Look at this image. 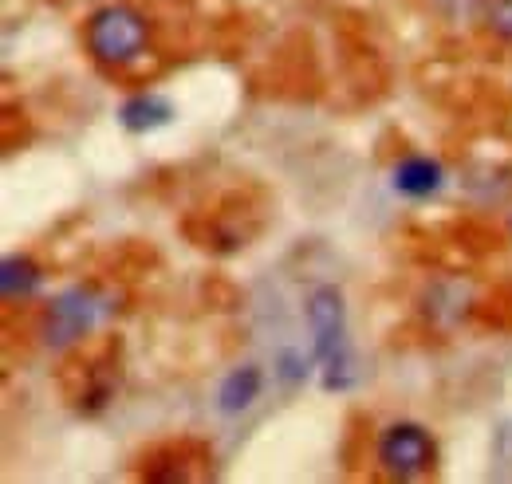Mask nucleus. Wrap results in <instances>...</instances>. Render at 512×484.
<instances>
[{"instance_id": "nucleus-9", "label": "nucleus", "mask_w": 512, "mask_h": 484, "mask_svg": "<svg viewBox=\"0 0 512 484\" xmlns=\"http://www.w3.org/2000/svg\"><path fill=\"white\" fill-rule=\"evenodd\" d=\"M485 28L512 44V0H485Z\"/></svg>"}, {"instance_id": "nucleus-2", "label": "nucleus", "mask_w": 512, "mask_h": 484, "mask_svg": "<svg viewBox=\"0 0 512 484\" xmlns=\"http://www.w3.org/2000/svg\"><path fill=\"white\" fill-rule=\"evenodd\" d=\"M107 311H111V307H107V300H103L95 288H83V284L67 288V292H60L56 300L48 303V311H44V343H48L52 351H64L71 343H79Z\"/></svg>"}, {"instance_id": "nucleus-8", "label": "nucleus", "mask_w": 512, "mask_h": 484, "mask_svg": "<svg viewBox=\"0 0 512 484\" xmlns=\"http://www.w3.org/2000/svg\"><path fill=\"white\" fill-rule=\"evenodd\" d=\"M40 288H44V268L32 256H24V252L4 256V264H0V292H4V300L24 303L32 300Z\"/></svg>"}, {"instance_id": "nucleus-7", "label": "nucleus", "mask_w": 512, "mask_h": 484, "mask_svg": "<svg viewBox=\"0 0 512 484\" xmlns=\"http://www.w3.org/2000/svg\"><path fill=\"white\" fill-rule=\"evenodd\" d=\"M260 390H264L260 366H253V363L237 366V370H229V374L221 378V386H217V410L229 414V418H237V414H245L256 398H260Z\"/></svg>"}, {"instance_id": "nucleus-6", "label": "nucleus", "mask_w": 512, "mask_h": 484, "mask_svg": "<svg viewBox=\"0 0 512 484\" xmlns=\"http://www.w3.org/2000/svg\"><path fill=\"white\" fill-rule=\"evenodd\" d=\"M170 122H174V103L158 91H138L119 107V126L130 134H150V130L170 126Z\"/></svg>"}, {"instance_id": "nucleus-4", "label": "nucleus", "mask_w": 512, "mask_h": 484, "mask_svg": "<svg viewBox=\"0 0 512 484\" xmlns=\"http://www.w3.org/2000/svg\"><path fill=\"white\" fill-rule=\"evenodd\" d=\"M308 335H312V355L316 363H327L331 355H339L347 343V303L335 284H320L308 292Z\"/></svg>"}, {"instance_id": "nucleus-1", "label": "nucleus", "mask_w": 512, "mask_h": 484, "mask_svg": "<svg viewBox=\"0 0 512 484\" xmlns=\"http://www.w3.org/2000/svg\"><path fill=\"white\" fill-rule=\"evenodd\" d=\"M83 44H87V56L99 67L123 71L146 56L150 20L130 4H103L83 20Z\"/></svg>"}, {"instance_id": "nucleus-5", "label": "nucleus", "mask_w": 512, "mask_h": 484, "mask_svg": "<svg viewBox=\"0 0 512 484\" xmlns=\"http://www.w3.org/2000/svg\"><path fill=\"white\" fill-rule=\"evenodd\" d=\"M442 182H446L442 162H434V158H426V154H406V158H398L394 170H390L394 193H402V197H410V201L434 197V193L442 189Z\"/></svg>"}, {"instance_id": "nucleus-3", "label": "nucleus", "mask_w": 512, "mask_h": 484, "mask_svg": "<svg viewBox=\"0 0 512 484\" xmlns=\"http://www.w3.org/2000/svg\"><path fill=\"white\" fill-rule=\"evenodd\" d=\"M379 465L398 481H414V477L434 473V465H438L434 433L414 422L386 425L379 433Z\"/></svg>"}]
</instances>
